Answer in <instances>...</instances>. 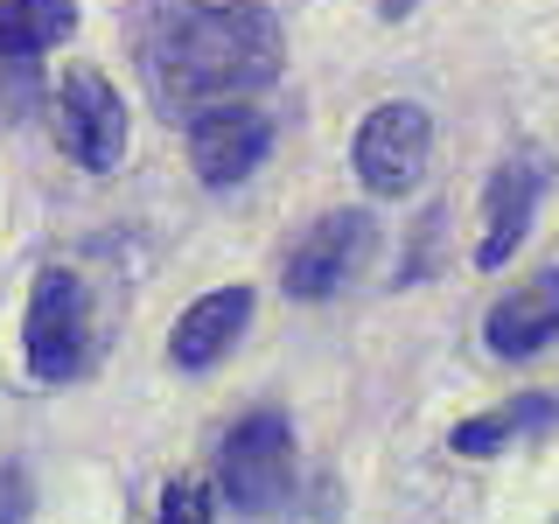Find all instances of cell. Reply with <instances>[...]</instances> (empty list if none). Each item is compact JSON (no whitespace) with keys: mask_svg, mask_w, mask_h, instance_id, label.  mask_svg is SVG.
Segmentation results:
<instances>
[{"mask_svg":"<svg viewBox=\"0 0 559 524\" xmlns=\"http://www.w3.org/2000/svg\"><path fill=\"white\" fill-rule=\"evenodd\" d=\"M287 63V35L266 0H203L182 8L154 43V98L168 112H210V105H238L266 92Z\"/></svg>","mask_w":559,"mask_h":524,"instance_id":"1","label":"cell"},{"mask_svg":"<svg viewBox=\"0 0 559 524\" xmlns=\"http://www.w3.org/2000/svg\"><path fill=\"white\" fill-rule=\"evenodd\" d=\"M22 357L35 384H70L92 364V301L84 279L63 266H43L28 287V322H22Z\"/></svg>","mask_w":559,"mask_h":524,"instance_id":"2","label":"cell"},{"mask_svg":"<svg viewBox=\"0 0 559 524\" xmlns=\"http://www.w3.org/2000/svg\"><path fill=\"white\" fill-rule=\"evenodd\" d=\"M217 489H224V503L245 517H266L287 503V489H294V427L280 413H252V419H238L231 433H224V448H217Z\"/></svg>","mask_w":559,"mask_h":524,"instance_id":"3","label":"cell"},{"mask_svg":"<svg viewBox=\"0 0 559 524\" xmlns=\"http://www.w3.org/2000/svg\"><path fill=\"white\" fill-rule=\"evenodd\" d=\"M427 147H433L427 105L384 98V105H371V119L357 127L349 162H357V182L371 189V196H406V189H419V175H427Z\"/></svg>","mask_w":559,"mask_h":524,"instance_id":"4","label":"cell"},{"mask_svg":"<svg viewBox=\"0 0 559 524\" xmlns=\"http://www.w3.org/2000/svg\"><path fill=\"white\" fill-rule=\"evenodd\" d=\"M378 252V224L364 217V210H329V217H314L301 245L287 252V266H280V287L294 294V301H329L336 287H349L364 266H371Z\"/></svg>","mask_w":559,"mask_h":524,"instance_id":"5","label":"cell"},{"mask_svg":"<svg viewBox=\"0 0 559 524\" xmlns=\"http://www.w3.org/2000/svg\"><path fill=\"white\" fill-rule=\"evenodd\" d=\"M266 147H273V119L259 112L252 98H238V105H210V112L189 119V168H197L210 189L245 182V175L266 162Z\"/></svg>","mask_w":559,"mask_h":524,"instance_id":"6","label":"cell"},{"mask_svg":"<svg viewBox=\"0 0 559 524\" xmlns=\"http://www.w3.org/2000/svg\"><path fill=\"white\" fill-rule=\"evenodd\" d=\"M57 140L78 168H119L127 154V105L98 70H70L57 92Z\"/></svg>","mask_w":559,"mask_h":524,"instance_id":"7","label":"cell"},{"mask_svg":"<svg viewBox=\"0 0 559 524\" xmlns=\"http://www.w3.org/2000/svg\"><path fill=\"white\" fill-rule=\"evenodd\" d=\"M538 196H546V162H538L532 147L503 154L497 175H489V217H483V245H476V266L497 273L503 259L524 245V224H532Z\"/></svg>","mask_w":559,"mask_h":524,"instance_id":"8","label":"cell"},{"mask_svg":"<svg viewBox=\"0 0 559 524\" xmlns=\"http://www.w3.org/2000/svg\"><path fill=\"white\" fill-rule=\"evenodd\" d=\"M245 322H252V294L245 287H217V294H203V301H189L182 322L168 329V364L175 371H210V364L245 336Z\"/></svg>","mask_w":559,"mask_h":524,"instance_id":"9","label":"cell"},{"mask_svg":"<svg viewBox=\"0 0 559 524\" xmlns=\"http://www.w3.org/2000/svg\"><path fill=\"white\" fill-rule=\"evenodd\" d=\"M483 336H489V349H497V357H538V349L559 336V266L518 279V287L503 294L497 308H489Z\"/></svg>","mask_w":559,"mask_h":524,"instance_id":"10","label":"cell"},{"mask_svg":"<svg viewBox=\"0 0 559 524\" xmlns=\"http://www.w3.org/2000/svg\"><path fill=\"white\" fill-rule=\"evenodd\" d=\"M552 427H559V398L552 392H518L489 413H468L462 427L448 433V448L468 454V462H483V454H503L511 441H524V433H552Z\"/></svg>","mask_w":559,"mask_h":524,"instance_id":"11","label":"cell"},{"mask_svg":"<svg viewBox=\"0 0 559 524\" xmlns=\"http://www.w3.org/2000/svg\"><path fill=\"white\" fill-rule=\"evenodd\" d=\"M78 28V0H0V57H43Z\"/></svg>","mask_w":559,"mask_h":524,"instance_id":"12","label":"cell"},{"mask_svg":"<svg viewBox=\"0 0 559 524\" xmlns=\"http://www.w3.org/2000/svg\"><path fill=\"white\" fill-rule=\"evenodd\" d=\"M162 524H210V489L189 483V476H175L162 489Z\"/></svg>","mask_w":559,"mask_h":524,"instance_id":"13","label":"cell"},{"mask_svg":"<svg viewBox=\"0 0 559 524\" xmlns=\"http://www.w3.org/2000/svg\"><path fill=\"white\" fill-rule=\"evenodd\" d=\"M22 517H28V476L0 468V524H22Z\"/></svg>","mask_w":559,"mask_h":524,"instance_id":"14","label":"cell"}]
</instances>
